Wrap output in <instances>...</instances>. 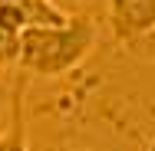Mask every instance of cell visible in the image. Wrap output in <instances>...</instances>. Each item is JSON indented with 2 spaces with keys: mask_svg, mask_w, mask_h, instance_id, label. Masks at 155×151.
I'll return each mask as SVG.
<instances>
[{
  "mask_svg": "<svg viewBox=\"0 0 155 151\" xmlns=\"http://www.w3.org/2000/svg\"><path fill=\"white\" fill-rule=\"evenodd\" d=\"M99 30L89 17H69L63 27L23 30V56L20 69L36 79H56L83 66L96 49Z\"/></svg>",
  "mask_w": 155,
  "mask_h": 151,
  "instance_id": "1",
  "label": "cell"
},
{
  "mask_svg": "<svg viewBox=\"0 0 155 151\" xmlns=\"http://www.w3.org/2000/svg\"><path fill=\"white\" fill-rule=\"evenodd\" d=\"M106 17L119 46L145 43L155 30V0H106Z\"/></svg>",
  "mask_w": 155,
  "mask_h": 151,
  "instance_id": "2",
  "label": "cell"
},
{
  "mask_svg": "<svg viewBox=\"0 0 155 151\" xmlns=\"http://www.w3.org/2000/svg\"><path fill=\"white\" fill-rule=\"evenodd\" d=\"M23 76H17L13 89H10V121L0 131V151H30V138H27V79Z\"/></svg>",
  "mask_w": 155,
  "mask_h": 151,
  "instance_id": "3",
  "label": "cell"
},
{
  "mask_svg": "<svg viewBox=\"0 0 155 151\" xmlns=\"http://www.w3.org/2000/svg\"><path fill=\"white\" fill-rule=\"evenodd\" d=\"M20 56H23V30L0 17V69L7 72L20 66Z\"/></svg>",
  "mask_w": 155,
  "mask_h": 151,
  "instance_id": "4",
  "label": "cell"
},
{
  "mask_svg": "<svg viewBox=\"0 0 155 151\" xmlns=\"http://www.w3.org/2000/svg\"><path fill=\"white\" fill-rule=\"evenodd\" d=\"M7 105H10V99H7V95H0V125H3V121H10V112H7Z\"/></svg>",
  "mask_w": 155,
  "mask_h": 151,
  "instance_id": "5",
  "label": "cell"
},
{
  "mask_svg": "<svg viewBox=\"0 0 155 151\" xmlns=\"http://www.w3.org/2000/svg\"><path fill=\"white\" fill-rule=\"evenodd\" d=\"M145 53H149V56H152V59H155V30H152V36L145 39Z\"/></svg>",
  "mask_w": 155,
  "mask_h": 151,
  "instance_id": "6",
  "label": "cell"
},
{
  "mask_svg": "<svg viewBox=\"0 0 155 151\" xmlns=\"http://www.w3.org/2000/svg\"><path fill=\"white\" fill-rule=\"evenodd\" d=\"M10 3H27V0H0V7H10Z\"/></svg>",
  "mask_w": 155,
  "mask_h": 151,
  "instance_id": "7",
  "label": "cell"
},
{
  "mask_svg": "<svg viewBox=\"0 0 155 151\" xmlns=\"http://www.w3.org/2000/svg\"><path fill=\"white\" fill-rule=\"evenodd\" d=\"M149 151H155V138H152V141H149Z\"/></svg>",
  "mask_w": 155,
  "mask_h": 151,
  "instance_id": "8",
  "label": "cell"
}]
</instances>
